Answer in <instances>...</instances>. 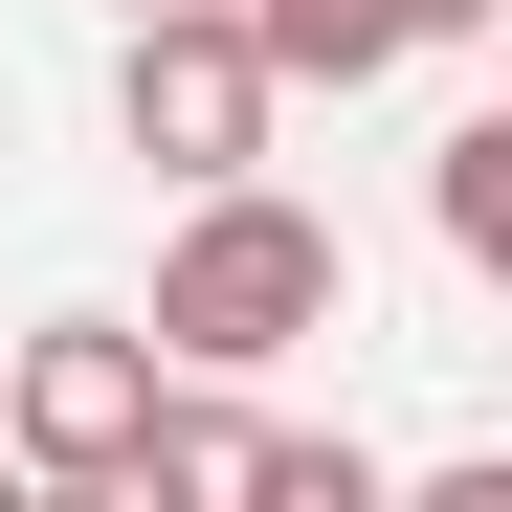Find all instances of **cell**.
Returning a JSON list of instances; mask_svg holds the SVG:
<instances>
[{
  "label": "cell",
  "mask_w": 512,
  "mask_h": 512,
  "mask_svg": "<svg viewBox=\"0 0 512 512\" xmlns=\"http://www.w3.org/2000/svg\"><path fill=\"white\" fill-rule=\"evenodd\" d=\"M512 23V0H401V45H490Z\"/></svg>",
  "instance_id": "cell-7"
},
{
  "label": "cell",
  "mask_w": 512,
  "mask_h": 512,
  "mask_svg": "<svg viewBox=\"0 0 512 512\" xmlns=\"http://www.w3.org/2000/svg\"><path fill=\"white\" fill-rule=\"evenodd\" d=\"M245 512H379V446H312V423H268V468H245Z\"/></svg>",
  "instance_id": "cell-6"
},
{
  "label": "cell",
  "mask_w": 512,
  "mask_h": 512,
  "mask_svg": "<svg viewBox=\"0 0 512 512\" xmlns=\"http://www.w3.org/2000/svg\"><path fill=\"white\" fill-rule=\"evenodd\" d=\"M223 23H245L268 90H379L401 67V0H223Z\"/></svg>",
  "instance_id": "cell-4"
},
{
  "label": "cell",
  "mask_w": 512,
  "mask_h": 512,
  "mask_svg": "<svg viewBox=\"0 0 512 512\" xmlns=\"http://www.w3.org/2000/svg\"><path fill=\"white\" fill-rule=\"evenodd\" d=\"M112 134L156 156V179H268V134H290V90L245 67V23L223 0H134V67H112Z\"/></svg>",
  "instance_id": "cell-2"
},
{
  "label": "cell",
  "mask_w": 512,
  "mask_h": 512,
  "mask_svg": "<svg viewBox=\"0 0 512 512\" xmlns=\"http://www.w3.org/2000/svg\"><path fill=\"white\" fill-rule=\"evenodd\" d=\"M334 290H357V268H334V223L312 201H268V179H201L179 201V245H156V357H179V379H268V357H312V334H334Z\"/></svg>",
  "instance_id": "cell-1"
},
{
  "label": "cell",
  "mask_w": 512,
  "mask_h": 512,
  "mask_svg": "<svg viewBox=\"0 0 512 512\" xmlns=\"http://www.w3.org/2000/svg\"><path fill=\"white\" fill-rule=\"evenodd\" d=\"M112 23H134V0H112Z\"/></svg>",
  "instance_id": "cell-8"
},
{
  "label": "cell",
  "mask_w": 512,
  "mask_h": 512,
  "mask_svg": "<svg viewBox=\"0 0 512 512\" xmlns=\"http://www.w3.org/2000/svg\"><path fill=\"white\" fill-rule=\"evenodd\" d=\"M156 379H179V357H156L134 312H45L23 357H0V468H23V490H112L134 423H156Z\"/></svg>",
  "instance_id": "cell-3"
},
{
  "label": "cell",
  "mask_w": 512,
  "mask_h": 512,
  "mask_svg": "<svg viewBox=\"0 0 512 512\" xmlns=\"http://www.w3.org/2000/svg\"><path fill=\"white\" fill-rule=\"evenodd\" d=\"M423 201H446V245H468V268H512V112H468V134H446V179H423Z\"/></svg>",
  "instance_id": "cell-5"
}]
</instances>
